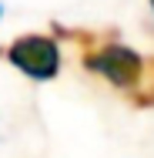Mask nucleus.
Segmentation results:
<instances>
[{
  "instance_id": "obj_2",
  "label": "nucleus",
  "mask_w": 154,
  "mask_h": 158,
  "mask_svg": "<svg viewBox=\"0 0 154 158\" xmlns=\"http://www.w3.org/2000/svg\"><path fill=\"white\" fill-rule=\"evenodd\" d=\"M141 54L124 47V44H104V47H94V51H84V67L87 71H97L104 81H111L114 88H124L131 91L137 74H141Z\"/></svg>"
},
{
  "instance_id": "obj_1",
  "label": "nucleus",
  "mask_w": 154,
  "mask_h": 158,
  "mask_svg": "<svg viewBox=\"0 0 154 158\" xmlns=\"http://www.w3.org/2000/svg\"><path fill=\"white\" fill-rule=\"evenodd\" d=\"M0 54L30 81H50L61 71V47L54 37L44 34H24L10 47H0Z\"/></svg>"
},
{
  "instance_id": "obj_4",
  "label": "nucleus",
  "mask_w": 154,
  "mask_h": 158,
  "mask_svg": "<svg viewBox=\"0 0 154 158\" xmlns=\"http://www.w3.org/2000/svg\"><path fill=\"white\" fill-rule=\"evenodd\" d=\"M0 17H3V7H0Z\"/></svg>"
},
{
  "instance_id": "obj_3",
  "label": "nucleus",
  "mask_w": 154,
  "mask_h": 158,
  "mask_svg": "<svg viewBox=\"0 0 154 158\" xmlns=\"http://www.w3.org/2000/svg\"><path fill=\"white\" fill-rule=\"evenodd\" d=\"M131 101L137 108H151L154 104V57H148L141 64V74H137V81L131 88Z\"/></svg>"
},
{
  "instance_id": "obj_5",
  "label": "nucleus",
  "mask_w": 154,
  "mask_h": 158,
  "mask_svg": "<svg viewBox=\"0 0 154 158\" xmlns=\"http://www.w3.org/2000/svg\"><path fill=\"white\" fill-rule=\"evenodd\" d=\"M151 7H154V0H151Z\"/></svg>"
}]
</instances>
